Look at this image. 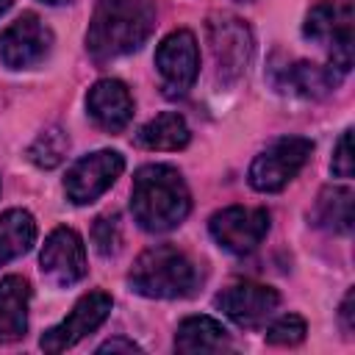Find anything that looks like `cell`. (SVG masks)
Instances as JSON below:
<instances>
[{"label": "cell", "instance_id": "1", "mask_svg": "<svg viewBox=\"0 0 355 355\" xmlns=\"http://www.w3.org/2000/svg\"><path fill=\"white\" fill-rule=\"evenodd\" d=\"M155 28V0H97L86 50L94 61H111L139 50Z\"/></svg>", "mask_w": 355, "mask_h": 355}, {"label": "cell", "instance_id": "2", "mask_svg": "<svg viewBox=\"0 0 355 355\" xmlns=\"http://www.w3.org/2000/svg\"><path fill=\"white\" fill-rule=\"evenodd\" d=\"M130 211L141 230H175L191 211V194L183 175L166 164H147L136 172L130 189Z\"/></svg>", "mask_w": 355, "mask_h": 355}, {"label": "cell", "instance_id": "3", "mask_svg": "<svg viewBox=\"0 0 355 355\" xmlns=\"http://www.w3.org/2000/svg\"><path fill=\"white\" fill-rule=\"evenodd\" d=\"M197 280L200 275L194 261L172 244H155L144 250L128 275L130 288L147 300L189 297L197 288Z\"/></svg>", "mask_w": 355, "mask_h": 355}, {"label": "cell", "instance_id": "4", "mask_svg": "<svg viewBox=\"0 0 355 355\" xmlns=\"http://www.w3.org/2000/svg\"><path fill=\"white\" fill-rule=\"evenodd\" d=\"M302 33L316 47L330 53L327 67L336 75H347L352 67V3L347 0H322L316 3L302 25Z\"/></svg>", "mask_w": 355, "mask_h": 355}, {"label": "cell", "instance_id": "5", "mask_svg": "<svg viewBox=\"0 0 355 355\" xmlns=\"http://www.w3.org/2000/svg\"><path fill=\"white\" fill-rule=\"evenodd\" d=\"M313 153V141L302 139V136H286L272 141L266 150H261L247 172V180L255 191H280L283 186H288L300 169L305 166V161Z\"/></svg>", "mask_w": 355, "mask_h": 355}, {"label": "cell", "instance_id": "6", "mask_svg": "<svg viewBox=\"0 0 355 355\" xmlns=\"http://www.w3.org/2000/svg\"><path fill=\"white\" fill-rule=\"evenodd\" d=\"M208 44L216 64V78L233 83L244 75L252 55V33L250 28L230 14H214L208 19Z\"/></svg>", "mask_w": 355, "mask_h": 355}, {"label": "cell", "instance_id": "7", "mask_svg": "<svg viewBox=\"0 0 355 355\" xmlns=\"http://www.w3.org/2000/svg\"><path fill=\"white\" fill-rule=\"evenodd\" d=\"M122 169H125V158L116 150L89 153L69 166L64 178V191L75 205H89L114 186Z\"/></svg>", "mask_w": 355, "mask_h": 355}, {"label": "cell", "instance_id": "8", "mask_svg": "<svg viewBox=\"0 0 355 355\" xmlns=\"http://www.w3.org/2000/svg\"><path fill=\"white\" fill-rule=\"evenodd\" d=\"M208 230L222 250L233 255H250L269 233V214L263 208L230 205L211 216Z\"/></svg>", "mask_w": 355, "mask_h": 355}, {"label": "cell", "instance_id": "9", "mask_svg": "<svg viewBox=\"0 0 355 355\" xmlns=\"http://www.w3.org/2000/svg\"><path fill=\"white\" fill-rule=\"evenodd\" d=\"M50 47H53V31L33 11L17 17L0 33V61L8 69H31L42 64L50 55Z\"/></svg>", "mask_w": 355, "mask_h": 355}, {"label": "cell", "instance_id": "10", "mask_svg": "<svg viewBox=\"0 0 355 355\" xmlns=\"http://www.w3.org/2000/svg\"><path fill=\"white\" fill-rule=\"evenodd\" d=\"M42 277L55 288H69L86 277V250L83 239L72 227H55L39 255Z\"/></svg>", "mask_w": 355, "mask_h": 355}, {"label": "cell", "instance_id": "11", "mask_svg": "<svg viewBox=\"0 0 355 355\" xmlns=\"http://www.w3.org/2000/svg\"><path fill=\"white\" fill-rule=\"evenodd\" d=\"M155 67L169 94H186L200 72V50L194 33L180 28L164 36L155 50Z\"/></svg>", "mask_w": 355, "mask_h": 355}, {"label": "cell", "instance_id": "12", "mask_svg": "<svg viewBox=\"0 0 355 355\" xmlns=\"http://www.w3.org/2000/svg\"><path fill=\"white\" fill-rule=\"evenodd\" d=\"M111 305L114 302H111V297L105 291H89V294H83L75 302V308L69 311V316L64 322H58L55 327H50L42 336L39 347L44 352H64V349L75 347L80 338H86L89 333H94L108 319Z\"/></svg>", "mask_w": 355, "mask_h": 355}, {"label": "cell", "instance_id": "13", "mask_svg": "<svg viewBox=\"0 0 355 355\" xmlns=\"http://www.w3.org/2000/svg\"><path fill=\"white\" fill-rule=\"evenodd\" d=\"M214 305L239 327H261L280 305V294L263 283H233L214 297Z\"/></svg>", "mask_w": 355, "mask_h": 355}, {"label": "cell", "instance_id": "14", "mask_svg": "<svg viewBox=\"0 0 355 355\" xmlns=\"http://www.w3.org/2000/svg\"><path fill=\"white\" fill-rule=\"evenodd\" d=\"M86 108H89V116L108 133L125 130L128 122L133 119V97L128 86L116 78L97 80L86 94Z\"/></svg>", "mask_w": 355, "mask_h": 355}, {"label": "cell", "instance_id": "15", "mask_svg": "<svg viewBox=\"0 0 355 355\" xmlns=\"http://www.w3.org/2000/svg\"><path fill=\"white\" fill-rule=\"evenodd\" d=\"M31 286L19 275L0 280V344H14L28 333Z\"/></svg>", "mask_w": 355, "mask_h": 355}, {"label": "cell", "instance_id": "16", "mask_svg": "<svg viewBox=\"0 0 355 355\" xmlns=\"http://www.w3.org/2000/svg\"><path fill=\"white\" fill-rule=\"evenodd\" d=\"M230 347L227 330L211 319V316H189L178 324L175 333V349L183 355H197V352H222Z\"/></svg>", "mask_w": 355, "mask_h": 355}, {"label": "cell", "instance_id": "17", "mask_svg": "<svg viewBox=\"0 0 355 355\" xmlns=\"http://www.w3.org/2000/svg\"><path fill=\"white\" fill-rule=\"evenodd\" d=\"M191 139V130L186 125V119L175 111H164L158 116H153L136 136V141L147 150H164V153H172V150H183Z\"/></svg>", "mask_w": 355, "mask_h": 355}, {"label": "cell", "instance_id": "18", "mask_svg": "<svg viewBox=\"0 0 355 355\" xmlns=\"http://www.w3.org/2000/svg\"><path fill=\"white\" fill-rule=\"evenodd\" d=\"M311 219L316 227H324L333 233H349L352 230V191L347 186L322 189L311 211Z\"/></svg>", "mask_w": 355, "mask_h": 355}, {"label": "cell", "instance_id": "19", "mask_svg": "<svg viewBox=\"0 0 355 355\" xmlns=\"http://www.w3.org/2000/svg\"><path fill=\"white\" fill-rule=\"evenodd\" d=\"M36 241V222L28 211L11 208L0 214V266L25 255Z\"/></svg>", "mask_w": 355, "mask_h": 355}, {"label": "cell", "instance_id": "20", "mask_svg": "<svg viewBox=\"0 0 355 355\" xmlns=\"http://www.w3.org/2000/svg\"><path fill=\"white\" fill-rule=\"evenodd\" d=\"M341 83V75H336L327 64H311V61H297L286 69V89L300 97H324L330 89Z\"/></svg>", "mask_w": 355, "mask_h": 355}, {"label": "cell", "instance_id": "21", "mask_svg": "<svg viewBox=\"0 0 355 355\" xmlns=\"http://www.w3.org/2000/svg\"><path fill=\"white\" fill-rule=\"evenodd\" d=\"M67 153H69V136L64 133V128L50 125L28 147V161L39 169H55L67 158Z\"/></svg>", "mask_w": 355, "mask_h": 355}, {"label": "cell", "instance_id": "22", "mask_svg": "<svg viewBox=\"0 0 355 355\" xmlns=\"http://www.w3.org/2000/svg\"><path fill=\"white\" fill-rule=\"evenodd\" d=\"M92 241L97 247L100 255H114L122 244V222H119V214H103L94 219V227H92Z\"/></svg>", "mask_w": 355, "mask_h": 355}, {"label": "cell", "instance_id": "23", "mask_svg": "<svg viewBox=\"0 0 355 355\" xmlns=\"http://www.w3.org/2000/svg\"><path fill=\"white\" fill-rule=\"evenodd\" d=\"M308 327H305V319L297 316V313H286L280 319H275L269 327H266V341L275 344V347H294L305 338Z\"/></svg>", "mask_w": 355, "mask_h": 355}, {"label": "cell", "instance_id": "24", "mask_svg": "<svg viewBox=\"0 0 355 355\" xmlns=\"http://www.w3.org/2000/svg\"><path fill=\"white\" fill-rule=\"evenodd\" d=\"M330 169L336 178H352V130L347 128L336 144V153H333V161H330Z\"/></svg>", "mask_w": 355, "mask_h": 355}, {"label": "cell", "instance_id": "25", "mask_svg": "<svg viewBox=\"0 0 355 355\" xmlns=\"http://www.w3.org/2000/svg\"><path fill=\"white\" fill-rule=\"evenodd\" d=\"M97 352L100 355H105V352H141V347L130 338H108L105 344L97 347Z\"/></svg>", "mask_w": 355, "mask_h": 355}, {"label": "cell", "instance_id": "26", "mask_svg": "<svg viewBox=\"0 0 355 355\" xmlns=\"http://www.w3.org/2000/svg\"><path fill=\"white\" fill-rule=\"evenodd\" d=\"M352 300H355V291L349 288V291L344 294V302H341V324H344V333H347V336H349L352 327H355V322H352Z\"/></svg>", "mask_w": 355, "mask_h": 355}, {"label": "cell", "instance_id": "27", "mask_svg": "<svg viewBox=\"0 0 355 355\" xmlns=\"http://www.w3.org/2000/svg\"><path fill=\"white\" fill-rule=\"evenodd\" d=\"M8 8H11V0H0V17H3Z\"/></svg>", "mask_w": 355, "mask_h": 355}, {"label": "cell", "instance_id": "28", "mask_svg": "<svg viewBox=\"0 0 355 355\" xmlns=\"http://www.w3.org/2000/svg\"><path fill=\"white\" fill-rule=\"evenodd\" d=\"M42 3H47V6H64V3H72V0H42Z\"/></svg>", "mask_w": 355, "mask_h": 355}, {"label": "cell", "instance_id": "29", "mask_svg": "<svg viewBox=\"0 0 355 355\" xmlns=\"http://www.w3.org/2000/svg\"><path fill=\"white\" fill-rule=\"evenodd\" d=\"M239 3H247V0H239Z\"/></svg>", "mask_w": 355, "mask_h": 355}]
</instances>
